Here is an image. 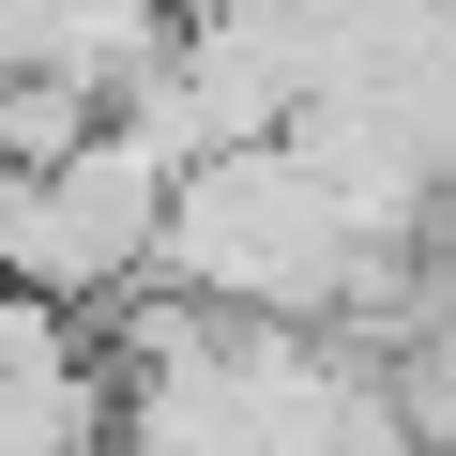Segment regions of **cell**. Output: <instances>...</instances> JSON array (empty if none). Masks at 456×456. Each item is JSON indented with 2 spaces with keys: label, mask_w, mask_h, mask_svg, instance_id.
<instances>
[{
  "label": "cell",
  "mask_w": 456,
  "mask_h": 456,
  "mask_svg": "<svg viewBox=\"0 0 456 456\" xmlns=\"http://www.w3.org/2000/svg\"><path fill=\"white\" fill-rule=\"evenodd\" d=\"M152 213H167V152L122 137V122H92L61 167L0 183V274L46 289V305H107V289L152 274Z\"/></svg>",
  "instance_id": "cell-1"
},
{
  "label": "cell",
  "mask_w": 456,
  "mask_h": 456,
  "mask_svg": "<svg viewBox=\"0 0 456 456\" xmlns=\"http://www.w3.org/2000/svg\"><path fill=\"white\" fill-rule=\"evenodd\" d=\"M92 320L77 305H46V289H16V274H0V380H31V365H61Z\"/></svg>",
  "instance_id": "cell-2"
}]
</instances>
